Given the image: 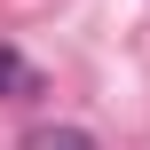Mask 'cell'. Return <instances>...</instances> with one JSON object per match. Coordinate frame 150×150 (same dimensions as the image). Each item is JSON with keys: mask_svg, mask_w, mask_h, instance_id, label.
<instances>
[{"mask_svg": "<svg viewBox=\"0 0 150 150\" xmlns=\"http://www.w3.org/2000/svg\"><path fill=\"white\" fill-rule=\"evenodd\" d=\"M24 95H40V71H32L16 47H0V103H24Z\"/></svg>", "mask_w": 150, "mask_h": 150, "instance_id": "cell-1", "label": "cell"}, {"mask_svg": "<svg viewBox=\"0 0 150 150\" xmlns=\"http://www.w3.org/2000/svg\"><path fill=\"white\" fill-rule=\"evenodd\" d=\"M24 150H95V134H87V127H32Z\"/></svg>", "mask_w": 150, "mask_h": 150, "instance_id": "cell-2", "label": "cell"}]
</instances>
